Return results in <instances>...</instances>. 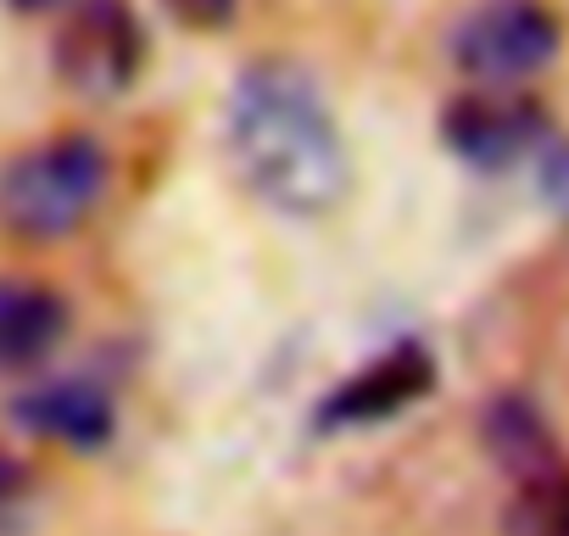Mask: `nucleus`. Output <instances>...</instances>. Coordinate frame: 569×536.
I'll return each instance as SVG.
<instances>
[{"instance_id":"nucleus-10","label":"nucleus","mask_w":569,"mask_h":536,"mask_svg":"<svg viewBox=\"0 0 569 536\" xmlns=\"http://www.w3.org/2000/svg\"><path fill=\"white\" fill-rule=\"evenodd\" d=\"M502 536H569V464H547L519 480L502 508Z\"/></svg>"},{"instance_id":"nucleus-1","label":"nucleus","mask_w":569,"mask_h":536,"mask_svg":"<svg viewBox=\"0 0 569 536\" xmlns=\"http://www.w3.org/2000/svg\"><path fill=\"white\" fill-rule=\"evenodd\" d=\"M223 146L234 179L284 218H325L352 185L341 123L319 79L291 57H262L234 79Z\"/></svg>"},{"instance_id":"nucleus-4","label":"nucleus","mask_w":569,"mask_h":536,"mask_svg":"<svg viewBox=\"0 0 569 536\" xmlns=\"http://www.w3.org/2000/svg\"><path fill=\"white\" fill-rule=\"evenodd\" d=\"M57 79L84 101H118L146 68V23L129 0H73L51 46Z\"/></svg>"},{"instance_id":"nucleus-6","label":"nucleus","mask_w":569,"mask_h":536,"mask_svg":"<svg viewBox=\"0 0 569 536\" xmlns=\"http://www.w3.org/2000/svg\"><path fill=\"white\" fill-rule=\"evenodd\" d=\"M436 391V358L425 341H397L380 358H369L358 375H347L325 403H319V430H358V425H386L425 403Z\"/></svg>"},{"instance_id":"nucleus-7","label":"nucleus","mask_w":569,"mask_h":536,"mask_svg":"<svg viewBox=\"0 0 569 536\" xmlns=\"http://www.w3.org/2000/svg\"><path fill=\"white\" fill-rule=\"evenodd\" d=\"M12 419L40 441H62L68 453H101L118 436V403L90 375H57L29 386L12 403Z\"/></svg>"},{"instance_id":"nucleus-14","label":"nucleus","mask_w":569,"mask_h":536,"mask_svg":"<svg viewBox=\"0 0 569 536\" xmlns=\"http://www.w3.org/2000/svg\"><path fill=\"white\" fill-rule=\"evenodd\" d=\"M12 12H23V18H40V12H51V7H62V0H7Z\"/></svg>"},{"instance_id":"nucleus-8","label":"nucleus","mask_w":569,"mask_h":536,"mask_svg":"<svg viewBox=\"0 0 569 536\" xmlns=\"http://www.w3.org/2000/svg\"><path fill=\"white\" fill-rule=\"evenodd\" d=\"M73 325L62 291L40 280H0V375H18L46 364Z\"/></svg>"},{"instance_id":"nucleus-2","label":"nucleus","mask_w":569,"mask_h":536,"mask_svg":"<svg viewBox=\"0 0 569 536\" xmlns=\"http://www.w3.org/2000/svg\"><path fill=\"white\" fill-rule=\"evenodd\" d=\"M112 190V157L96 135L68 129L0 168V235L23 246H57L79 235Z\"/></svg>"},{"instance_id":"nucleus-5","label":"nucleus","mask_w":569,"mask_h":536,"mask_svg":"<svg viewBox=\"0 0 569 536\" xmlns=\"http://www.w3.org/2000/svg\"><path fill=\"white\" fill-rule=\"evenodd\" d=\"M441 140L469 168H513L547 146V107L525 85H469L441 107Z\"/></svg>"},{"instance_id":"nucleus-11","label":"nucleus","mask_w":569,"mask_h":536,"mask_svg":"<svg viewBox=\"0 0 569 536\" xmlns=\"http://www.w3.org/2000/svg\"><path fill=\"white\" fill-rule=\"evenodd\" d=\"M34 503H40L34 469L12 453H0V536H18L34 519Z\"/></svg>"},{"instance_id":"nucleus-9","label":"nucleus","mask_w":569,"mask_h":536,"mask_svg":"<svg viewBox=\"0 0 569 536\" xmlns=\"http://www.w3.org/2000/svg\"><path fill=\"white\" fill-rule=\"evenodd\" d=\"M480 441H486V453H491L502 469H513L519 480L536 475V469H547V464H558V436H552L547 414H541L525 391H502V397L486 403V414H480Z\"/></svg>"},{"instance_id":"nucleus-13","label":"nucleus","mask_w":569,"mask_h":536,"mask_svg":"<svg viewBox=\"0 0 569 536\" xmlns=\"http://www.w3.org/2000/svg\"><path fill=\"white\" fill-rule=\"evenodd\" d=\"M162 12H168L173 23H184V29L212 34V29H229V23H234L240 0H162Z\"/></svg>"},{"instance_id":"nucleus-12","label":"nucleus","mask_w":569,"mask_h":536,"mask_svg":"<svg viewBox=\"0 0 569 536\" xmlns=\"http://www.w3.org/2000/svg\"><path fill=\"white\" fill-rule=\"evenodd\" d=\"M536 185H541V201L552 212L569 218V135L563 140H547L541 146V168H536Z\"/></svg>"},{"instance_id":"nucleus-3","label":"nucleus","mask_w":569,"mask_h":536,"mask_svg":"<svg viewBox=\"0 0 569 536\" xmlns=\"http://www.w3.org/2000/svg\"><path fill=\"white\" fill-rule=\"evenodd\" d=\"M452 62L475 85H525L563 51V23L547 0H480L452 29Z\"/></svg>"}]
</instances>
